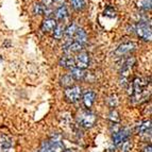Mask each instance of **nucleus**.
<instances>
[{
    "mask_svg": "<svg viewBox=\"0 0 152 152\" xmlns=\"http://www.w3.org/2000/svg\"><path fill=\"white\" fill-rule=\"evenodd\" d=\"M150 82L145 78H136L131 84V95L134 102H142L149 97L150 95Z\"/></svg>",
    "mask_w": 152,
    "mask_h": 152,
    "instance_id": "1",
    "label": "nucleus"
},
{
    "mask_svg": "<svg viewBox=\"0 0 152 152\" xmlns=\"http://www.w3.org/2000/svg\"><path fill=\"white\" fill-rule=\"evenodd\" d=\"M135 63V58H128L127 61L124 62V64L122 65L121 70H120V75H121V84L124 86L127 85V79L129 77L130 72L132 70V67Z\"/></svg>",
    "mask_w": 152,
    "mask_h": 152,
    "instance_id": "7",
    "label": "nucleus"
},
{
    "mask_svg": "<svg viewBox=\"0 0 152 152\" xmlns=\"http://www.w3.org/2000/svg\"><path fill=\"white\" fill-rule=\"evenodd\" d=\"M132 146H133V144H132V140L129 138V140H127L126 142H124L119 146L120 151H121V152H131Z\"/></svg>",
    "mask_w": 152,
    "mask_h": 152,
    "instance_id": "21",
    "label": "nucleus"
},
{
    "mask_svg": "<svg viewBox=\"0 0 152 152\" xmlns=\"http://www.w3.org/2000/svg\"><path fill=\"white\" fill-rule=\"evenodd\" d=\"M67 15H68V10L66 8V5H64V4H62L61 7L58 8V10L56 11V17L58 20L65 19V18L67 17Z\"/></svg>",
    "mask_w": 152,
    "mask_h": 152,
    "instance_id": "18",
    "label": "nucleus"
},
{
    "mask_svg": "<svg viewBox=\"0 0 152 152\" xmlns=\"http://www.w3.org/2000/svg\"><path fill=\"white\" fill-rule=\"evenodd\" d=\"M95 99H96V93L93 91H87L85 94L83 95V104L85 105V107L89 109V107L94 104Z\"/></svg>",
    "mask_w": 152,
    "mask_h": 152,
    "instance_id": "13",
    "label": "nucleus"
},
{
    "mask_svg": "<svg viewBox=\"0 0 152 152\" xmlns=\"http://www.w3.org/2000/svg\"><path fill=\"white\" fill-rule=\"evenodd\" d=\"M110 119H112L114 122H118L119 121V116H118V114H117L116 111H112L111 114H110Z\"/></svg>",
    "mask_w": 152,
    "mask_h": 152,
    "instance_id": "25",
    "label": "nucleus"
},
{
    "mask_svg": "<svg viewBox=\"0 0 152 152\" xmlns=\"http://www.w3.org/2000/svg\"><path fill=\"white\" fill-rule=\"evenodd\" d=\"M64 32H65V28H64L63 25H58L54 28L53 31V37L56 38V39H61L64 35Z\"/></svg>",
    "mask_w": 152,
    "mask_h": 152,
    "instance_id": "20",
    "label": "nucleus"
},
{
    "mask_svg": "<svg viewBox=\"0 0 152 152\" xmlns=\"http://www.w3.org/2000/svg\"><path fill=\"white\" fill-rule=\"evenodd\" d=\"M56 27V19H52V18H47L45 19L42 26V29L44 30V32H50V31L54 30V28Z\"/></svg>",
    "mask_w": 152,
    "mask_h": 152,
    "instance_id": "16",
    "label": "nucleus"
},
{
    "mask_svg": "<svg viewBox=\"0 0 152 152\" xmlns=\"http://www.w3.org/2000/svg\"><path fill=\"white\" fill-rule=\"evenodd\" d=\"M82 48H83V45H81L80 43L71 42L69 45L64 47V52H65L66 54H70V53H74V52H78V51H80Z\"/></svg>",
    "mask_w": 152,
    "mask_h": 152,
    "instance_id": "14",
    "label": "nucleus"
},
{
    "mask_svg": "<svg viewBox=\"0 0 152 152\" xmlns=\"http://www.w3.org/2000/svg\"><path fill=\"white\" fill-rule=\"evenodd\" d=\"M131 136V131L128 128H124L120 129L118 131H116L113 135V142L116 147H119L120 145L124 142H126L127 140H129Z\"/></svg>",
    "mask_w": 152,
    "mask_h": 152,
    "instance_id": "6",
    "label": "nucleus"
},
{
    "mask_svg": "<svg viewBox=\"0 0 152 152\" xmlns=\"http://www.w3.org/2000/svg\"><path fill=\"white\" fill-rule=\"evenodd\" d=\"M142 152H152L151 151V146H146V147H144L142 148Z\"/></svg>",
    "mask_w": 152,
    "mask_h": 152,
    "instance_id": "26",
    "label": "nucleus"
},
{
    "mask_svg": "<svg viewBox=\"0 0 152 152\" xmlns=\"http://www.w3.org/2000/svg\"><path fill=\"white\" fill-rule=\"evenodd\" d=\"M86 72L84 71V69H80V68H74L71 70L70 76L72 77L74 80H77V81H82L84 79L86 78Z\"/></svg>",
    "mask_w": 152,
    "mask_h": 152,
    "instance_id": "17",
    "label": "nucleus"
},
{
    "mask_svg": "<svg viewBox=\"0 0 152 152\" xmlns=\"http://www.w3.org/2000/svg\"><path fill=\"white\" fill-rule=\"evenodd\" d=\"M71 5L76 11H81L85 7V0H71Z\"/></svg>",
    "mask_w": 152,
    "mask_h": 152,
    "instance_id": "22",
    "label": "nucleus"
},
{
    "mask_svg": "<svg viewBox=\"0 0 152 152\" xmlns=\"http://www.w3.org/2000/svg\"><path fill=\"white\" fill-rule=\"evenodd\" d=\"M135 31H136L137 35L140 36L142 41H146V42L151 41L152 33H151V27H150V25L142 21V23H140L136 26Z\"/></svg>",
    "mask_w": 152,
    "mask_h": 152,
    "instance_id": "5",
    "label": "nucleus"
},
{
    "mask_svg": "<svg viewBox=\"0 0 152 152\" xmlns=\"http://www.w3.org/2000/svg\"><path fill=\"white\" fill-rule=\"evenodd\" d=\"M63 152H75L74 150H70V149H68V150H64Z\"/></svg>",
    "mask_w": 152,
    "mask_h": 152,
    "instance_id": "27",
    "label": "nucleus"
},
{
    "mask_svg": "<svg viewBox=\"0 0 152 152\" xmlns=\"http://www.w3.org/2000/svg\"><path fill=\"white\" fill-rule=\"evenodd\" d=\"M13 146V138L8 134H0V152H9Z\"/></svg>",
    "mask_w": 152,
    "mask_h": 152,
    "instance_id": "9",
    "label": "nucleus"
},
{
    "mask_svg": "<svg viewBox=\"0 0 152 152\" xmlns=\"http://www.w3.org/2000/svg\"><path fill=\"white\" fill-rule=\"evenodd\" d=\"M136 48V44L132 43V42H128V43H124L121 45L118 46V48L115 50L114 54L117 56H124V54L129 53L131 51L135 50Z\"/></svg>",
    "mask_w": 152,
    "mask_h": 152,
    "instance_id": "8",
    "label": "nucleus"
},
{
    "mask_svg": "<svg viewBox=\"0 0 152 152\" xmlns=\"http://www.w3.org/2000/svg\"><path fill=\"white\" fill-rule=\"evenodd\" d=\"M75 63H76L77 68H80V69L86 68L87 66H88V63H89L88 53L85 52V51L80 52V53L77 56L76 60H75Z\"/></svg>",
    "mask_w": 152,
    "mask_h": 152,
    "instance_id": "10",
    "label": "nucleus"
},
{
    "mask_svg": "<svg viewBox=\"0 0 152 152\" xmlns=\"http://www.w3.org/2000/svg\"><path fill=\"white\" fill-rule=\"evenodd\" d=\"M46 9L47 8H45L42 3H35L34 4V13H35L36 15H44Z\"/></svg>",
    "mask_w": 152,
    "mask_h": 152,
    "instance_id": "24",
    "label": "nucleus"
},
{
    "mask_svg": "<svg viewBox=\"0 0 152 152\" xmlns=\"http://www.w3.org/2000/svg\"><path fill=\"white\" fill-rule=\"evenodd\" d=\"M60 82H61V85L64 87H70L72 86V83H74V79H72V77L70 76V75H65V76H63L61 78V80H60Z\"/></svg>",
    "mask_w": 152,
    "mask_h": 152,
    "instance_id": "19",
    "label": "nucleus"
},
{
    "mask_svg": "<svg viewBox=\"0 0 152 152\" xmlns=\"http://www.w3.org/2000/svg\"><path fill=\"white\" fill-rule=\"evenodd\" d=\"M74 36H75V39H76L75 42L80 43L81 45H84V43L87 41V34L83 29L78 28V30L76 31V33H75Z\"/></svg>",
    "mask_w": 152,
    "mask_h": 152,
    "instance_id": "15",
    "label": "nucleus"
},
{
    "mask_svg": "<svg viewBox=\"0 0 152 152\" xmlns=\"http://www.w3.org/2000/svg\"><path fill=\"white\" fill-rule=\"evenodd\" d=\"M151 0H138L137 7L142 10H151Z\"/></svg>",
    "mask_w": 152,
    "mask_h": 152,
    "instance_id": "23",
    "label": "nucleus"
},
{
    "mask_svg": "<svg viewBox=\"0 0 152 152\" xmlns=\"http://www.w3.org/2000/svg\"><path fill=\"white\" fill-rule=\"evenodd\" d=\"M77 121L81 127L86 128H93L97 121V116L95 113L91 112L89 110H82L77 115Z\"/></svg>",
    "mask_w": 152,
    "mask_h": 152,
    "instance_id": "3",
    "label": "nucleus"
},
{
    "mask_svg": "<svg viewBox=\"0 0 152 152\" xmlns=\"http://www.w3.org/2000/svg\"><path fill=\"white\" fill-rule=\"evenodd\" d=\"M136 131L140 135H146L151 133V120H144L137 124Z\"/></svg>",
    "mask_w": 152,
    "mask_h": 152,
    "instance_id": "12",
    "label": "nucleus"
},
{
    "mask_svg": "<svg viewBox=\"0 0 152 152\" xmlns=\"http://www.w3.org/2000/svg\"><path fill=\"white\" fill-rule=\"evenodd\" d=\"M64 144L60 135H53L52 137L43 142L38 152H63Z\"/></svg>",
    "mask_w": 152,
    "mask_h": 152,
    "instance_id": "2",
    "label": "nucleus"
},
{
    "mask_svg": "<svg viewBox=\"0 0 152 152\" xmlns=\"http://www.w3.org/2000/svg\"><path fill=\"white\" fill-rule=\"evenodd\" d=\"M66 100L70 103H76L82 97V89L80 86H70L67 87L64 91Z\"/></svg>",
    "mask_w": 152,
    "mask_h": 152,
    "instance_id": "4",
    "label": "nucleus"
},
{
    "mask_svg": "<svg viewBox=\"0 0 152 152\" xmlns=\"http://www.w3.org/2000/svg\"><path fill=\"white\" fill-rule=\"evenodd\" d=\"M58 64L60 66L64 67V68H71L74 69L76 67V63H75V58L70 56V54H65L63 56L60 61H58Z\"/></svg>",
    "mask_w": 152,
    "mask_h": 152,
    "instance_id": "11",
    "label": "nucleus"
}]
</instances>
